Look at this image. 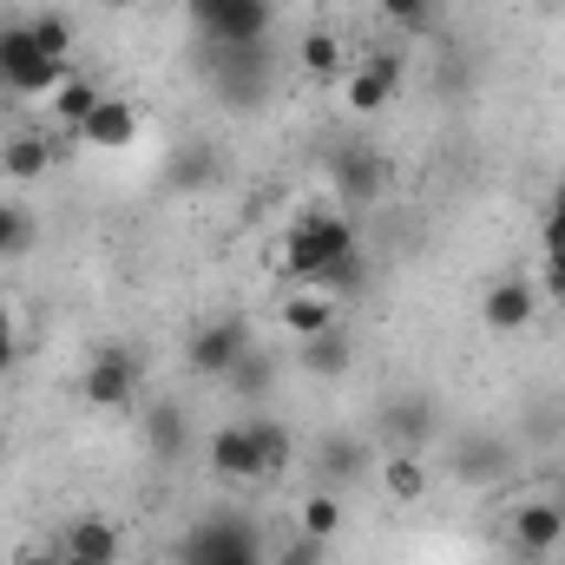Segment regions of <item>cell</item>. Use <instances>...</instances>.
Instances as JSON below:
<instances>
[{"instance_id":"cell-1","label":"cell","mask_w":565,"mask_h":565,"mask_svg":"<svg viewBox=\"0 0 565 565\" xmlns=\"http://www.w3.org/2000/svg\"><path fill=\"white\" fill-rule=\"evenodd\" d=\"M349 250H362V244H355V224L335 217V211H309V217H296V224L282 231L277 270H282V282H322Z\"/></svg>"},{"instance_id":"cell-2","label":"cell","mask_w":565,"mask_h":565,"mask_svg":"<svg viewBox=\"0 0 565 565\" xmlns=\"http://www.w3.org/2000/svg\"><path fill=\"white\" fill-rule=\"evenodd\" d=\"M66 73H73V66H60V60H46L26 20H13V26H0V86H7V93H20V99H53Z\"/></svg>"},{"instance_id":"cell-3","label":"cell","mask_w":565,"mask_h":565,"mask_svg":"<svg viewBox=\"0 0 565 565\" xmlns=\"http://www.w3.org/2000/svg\"><path fill=\"white\" fill-rule=\"evenodd\" d=\"M270 20V0H191V26L204 33V46H264Z\"/></svg>"},{"instance_id":"cell-4","label":"cell","mask_w":565,"mask_h":565,"mask_svg":"<svg viewBox=\"0 0 565 565\" xmlns=\"http://www.w3.org/2000/svg\"><path fill=\"white\" fill-rule=\"evenodd\" d=\"M217 60V93L231 106H264L270 99V40L264 46H211Z\"/></svg>"},{"instance_id":"cell-5","label":"cell","mask_w":565,"mask_h":565,"mask_svg":"<svg viewBox=\"0 0 565 565\" xmlns=\"http://www.w3.org/2000/svg\"><path fill=\"white\" fill-rule=\"evenodd\" d=\"M250 342H257V335H250V322H244V316L204 322V329L184 342V369H191V375H204V382H224V375H231V362H237Z\"/></svg>"},{"instance_id":"cell-6","label":"cell","mask_w":565,"mask_h":565,"mask_svg":"<svg viewBox=\"0 0 565 565\" xmlns=\"http://www.w3.org/2000/svg\"><path fill=\"white\" fill-rule=\"evenodd\" d=\"M139 355L132 349H99L93 355V369H86V382H79V395L93 402V408H132L139 402Z\"/></svg>"},{"instance_id":"cell-7","label":"cell","mask_w":565,"mask_h":565,"mask_svg":"<svg viewBox=\"0 0 565 565\" xmlns=\"http://www.w3.org/2000/svg\"><path fill=\"white\" fill-rule=\"evenodd\" d=\"M277 322L282 335H322V329H335L342 322V309H335V289H322V282H296V289H282L277 302Z\"/></svg>"},{"instance_id":"cell-8","label":"cell","mask_w":565,"mask_h":565,"mask_svg":"<svg viewBox=\"0 0 565 565\" xmlns=\"http://www.w3.org/2000/svg\"><path fill=\"white\" fill-rule=\"evenodd\" d=\"M329 171H335V191H342L349 204H369V198H382V178H388V158H382L375 145H335V158H329Z\"/></svg>"},{"instance_id":"cell-9","label":"cell","mask_w":565,"mask_h":565,"mask_svg":"<svg viewBox=\"0 0 565 565\" xmlns=\"http://www.w3.org/2000/svg\"><path fill=\"white\" fill-rule=\"evenodd\" d=\"M533 309H540V289L526 277H500L480 296V322H487L493 335H520V329L533 322Z\"/></svg>"},{"instance_id":"cell-10","label":"cell","mask_w":565,"mask_h":565,"mask_svg":"<svg viewBox=\"0 0 565 565\" xmlns=\"http://www.w3.org/2000/svg\"><path fill=\"white\" fill-rule=\"evenodd\" d=\"M395 86H402V66H395V60H362V66H349V79H342V106H349L355 119H375V113L395 99Z\"/></svg>"},{"instance_id":"cell-11","label":"cell","mask_w":565,"mask_h":565,"mask_svg":"<svg viewBox=\"0 0 565 565\" xmlns=\"http://www.w3.org/2000/svg\"><path fill=\"white\" fill-rule=\"evenodd\" d=\"M296 369L316 375V382L349 375V369H355V342H349V329L335 322V329H322V335H302V342H296Z\"/></svg>"},{"instance_id":"cell-12","label":"cell","mask_w":565,"mask_h":565,"mask_svg":"<svg viewBox=\"0 0 565 565\" xmlns=\"http://www.w3.org/2000/svg\"><path fill=\"white\" fill-rule=\"evenodd\" d=\"M211 473H217V480H237V487L264 480V460H257L250 422L244 427H217V434H211Z\"/></svg>"},{"instance_id":"cell-13","label":"cell","mask_w":565,"mask_h":565,"mask_svg":"<svg viewBox=\"0 0 565 565\" xmlns=\"http://www.w3.org/2000/svg\"><path fill=\"white\" fill-rule=\"evenodd\" d=\"M565 540V507L553 493H540V500H526L520 513H513V546L520 553H553Z\"/></svg>"},{"instance_id":"cell-14","label":"cell","mask_w":565,"mask_h":565,"mask_svg":"<svg viewBox=\"0 0 565 565\" xmlns=\"http://www.w3.org/2000/svg\"><path fill=\"white\" fill-rule=\"evenodd\" d=\"M382 434H388L402 454H422L427 440H434V402H427V395H395V402L382 408Z\"/></svg>"},{"instance_id":"cell-15","label":"cell","mask_w":565,"mask_h":565,"mask_svg":"<svg viewBox=\"0 0 565 565\" xmlns=\"http://www.w3.org/2000/svg\"><path fill=\"white\" fill-rule=\"evenodd\" d=\"M79 139L99 145V151H126V145L139 139V106H132V99H99L93 119L79 126Z\"/></svg>"},{"instance_id":"cell-16","label":"cell","mask_w":565,"mask_h":565,"mask_svg":"<svg viewBox=\"0 0 565 565\" xmlns=\"http://www.w3.org/2000/svg\"><path fill=\"white\" fill-rule=\"evenodd\" d=\"M60 553H79V559H93V565H119L126 540H119L113 520H73L66 540H60Z\"/></svg>"},{"instance_id":"cell-17","label":"cell","mask_w":565,"mask_h":565,"mask_svg":"<svg viewBox=\"0 0 565 565\" xmlns=\"http://www.w3.org/2000/svg\"><path fill=\"white\" fill-rule=\"evenodd\" d=\"M296 60H302V73H309V79H322V86H335V79H349V60H342V40H335L329 26H309V33H302V46H296Z\"/></svg>"},{"instance_id":"cell-18","label":"cell","mask_w":565,"mask_h":565,"mask_svg":"<svg viewBox=\"0 0 565 565\" xmlns=\"http://www.w3.org/2000/svg\"><path fill=\"white\" fill-rule=\"evenodd\" d=\"M99 99H106V93H99V79L73 66V73L60 79V93H53V113H60V126H73V132H79V126L93 119V106H99Z\"/></svg>"},{"instance_id":"cell-19","label":"cell","mask_w":565,"mask_h":565,"mask_svg":"<svg viewBox=\"0 0 565 565\" xmlns=\"http://www.w3.org/2000/svg\"><path fill=\"white\" fill-rule=\"evenodd\" d=\"M224 382H231V395H244V402H264V395H270V382H277V355L250 342V349L231 362V375H224Z\"/></svg>"},{"instance_id":"cell-20","label":"cell","mask_w":565,"mask_h":565,"mask_svg":"<svg viewBox=\"0 0 565 565\" xmlns=\"http://www.w3.org/2000/svg\"><path fill=\"white\" fill-rule=\"evenodd\" d=\"M342 493H329V487H316V493H302L296 500V533H309V540H335L342 533Z\"/></svg>"},{"instance_id":"cell-21","label":"cell","mask_w":565,"mask_h":565,"mask_svg":"<svg viewBox=\"0 0 565 565\" xmlns=\"http://www.w3.org/2000/svg\"><path fill=\"white\" fill-rule=\"evenodd\" d=\"M382 493H388V500H402V507H415V500L427 493L422 454H402V447H395V454L382 460Z\"/></svg>"},{"instance_id":"cell-22","label":"cell","mask_w":565,"mask_h":565,"mask_svg":"<svg viewBox=\"0 0 565 565\" xmlns=\"http://www.w3.org/2000/svg\"><path fill=\"white\" fill-rule=\"evenodd\" d=\"M26 26H33V40H40V53H46V60L73 66V46H79V20H73V13H33Z\"/></svg>"},{"instance_id":"cell-23","label":"cell","mask_w":565,"mask_h":565,"mask_svg":"<svg viewBox=\"0 0 565 565\" xmlns=\"http://www.w3.org/2000/svg\"><path fill=\"white\" fill-rule=\"evenodd\" d=\"M46 164H53V151H46V139H33V132H20V139H7L0 145V171L7 178H46Z\"/></svg>"},{"instance_id":"cell-24","label":"cell","mask_w":565,"mask_h":565,"mask_svg":"<svg viewBox=\"0 0 565 565\" xmlns=\"http://www.w3.org/2000/svg\"><path fill=\"white\" fill-rule=\"evenodd\" d=\"M250 440H257V460H264V480H277L282 467L296 460V434L282 422H250Z\"/></svg>"},{"instance_id":"cell-25","label":"cell","mask_w":565,"mask_h":565,"mask_svg":"<svg viewBox=\"0 0 565 565\" xmlns=\"http://www.w3.org/2000/svg\"><path fill=\"white\" fill-rule=\"evenodd\" d=\"M546 282L565 296V184L553 191V211H546Z\"/></svg>"},{"instance_id":"cell-26","label":"cell","mask_w":565,"mask_h":565,"mask_svg":"<svg viewBox=\"0 0 565 565\" xmlns=\"http://www.w3.org/2000/svg\"><path fill=\"white\" fill-rule=\"evenodd\" d=\"M460 473L467 480H500L507 473V447L500 440H460Z\"/></svg>"},{"instance_id":"cell-27","label":"cell","mask_w":565,"mask_h":565,"mask_svg":"<svg viewBox=\"0 0 565 565\" xmlns=\"http://www.w3.org/2000/svg\"><path fill=\"white\" fill-rule=\"evenodd\" d=\"M26 244H33V224H26L13 204H0V264H7V257H20Z\"/></svg>"},{"instance_id":"cell-28","label":"cell","mask_w":565,"mask_h":565,"mask_svg":"<svg viewBox=\"0 0 565 565\" xmlns=\"http://www.w3.org/2000/svg\"><path fill=\"white\" fill-rule=\"evenodd\" d=\"M211 178H217V151H211V145H184L178 184H211Z\"/></svg>"},{"instance_id":"cell-29","label":"cell","mask_w":565,"mask_h":565,"mask_svg":"<svg viewBox=\"0 0 565 565\" xmlns=\"http://www.w3.org/2000/svg\"><path fill=\"white\" fill-rule=\"evenodd\" d=\"M277 565H329V540H309V533H296V540L277 553Z\"/></svg>"},{"instance_id":"cell-30","label":"cell","mask_w":565,"mask_h":565,"mask_svg":"<svg viewBox=\"0 0 565 565\" xmlns=\"http://www.w3.org/2000/svg\"><path fill=\"white\" fill-rule=\"evenodd\" d=\"M382 7V20H395V26H427V7L434 0H375Z\"/></svg>"},{"instance_id":"cell-31","label":"cell","mask_w":565,"mask_h":565,"mask_svg":"<svg viewBox=\"0 0 565 565\" xmlns=\"http://www.w3.org/2000/svg\"><path fill=\"white\" fill-rule=\"evenodd\" d=\"M322 460H329L335 473H355V467H362V454H355V440H329V447H322Z\"/></svg>"},{"instance_id":"cell-32","label":"cell","mask_w":565,"mask_h":565,"mask_svg":"<svg viewBox=\"0 0 565 565\" xmlns=\"http://www.w3.org/2000/svg\"><path fill=\"white\" fill-rule=\"evenodd\" d=\"M13 565H60V546H26V553H13Z\"/></svg>"},{"instance_id":"cell-33","label":"cell","mask_w":565,"mask_h":565,"mask_svg":"<svg viewBox=\"0 0 565 565\" xmlns=\"http://www.w3.org/2000/svg\"><path fill=\"white\" fill-rule=\"evenodd\" d=\"M13 369H20V342H0V382H7Z\"/></svg>"},{"instance_id":"cell-34","label":"cell","mask_w":565,"mask_h":565,"mask_svg":"<svg viewBox=\"0 0 565 565\" xmlns=\"http://www.w3.org/2000/svg\"><path fill=\"white\" fill-rule=\"evenodd\" d=\"M0 342H13V309H7V296H0Z\"/></svg>"},{"instance_id":"cell-35","label":"cell","mask_w":565,"mask_h":565,"mask_svg":"<svg viewBox=\"0 0 565 565\" xmlns=\"http://www.w3.org/2000/svg\"><path fill=\"white\" fill-rule=\"evenodd\" d=\"M60 565H93V559H79V553H60Z\"/></svg>"},{"instance_id":"cell-36","label":"cell","mask_w":565,"mask_h":565,"mask_svg":"<svg viewBox=\"0 0 565 565\" xmlns=\"http://www.w3.org/2000/svg\"><path fill=\"white\" fill-rule=\"evenodd\" d=\"M0 454H7V422H0Z\"/></svg>"},{"instance_id":"cell-37","label":"cell","mask_w":565,"mask_h":565,"mask_svg":"<svg viewBox=\"0 0 565 565\" xmlns=\"http://www.w3.org/2000/svg\"><path fill=\"white\" fill-rule=\"evenodd\" d=\"M553 500H559V507H565V480H559V493H553Z\"/></svg>"},{"instance_id":"cell-38","label":"cell","mask_w":565,"mask_h":565,"mask_svg":"<svg viewBox=\"0 0 565 565\" xmlns=\"http://www.w3.org/2000/svg\"><path fill=\"white\" fill-rule=\"evenodd\" d=\"M106 7H132V0H106Z\"/></svg>"},{"instance_id":"cell-39","label":"cell","mask_w":565,"mask_h":565,"mask_svg":"<svg viewBox=\"0 0 565 565\" xmlns=\"http://www.w3.org/2000/svg\"><path fill=\"white\" fill-rule=\"evenodd\" d=\"M178 565H198V559H178Z\"/></svg>"}]
</instances>
